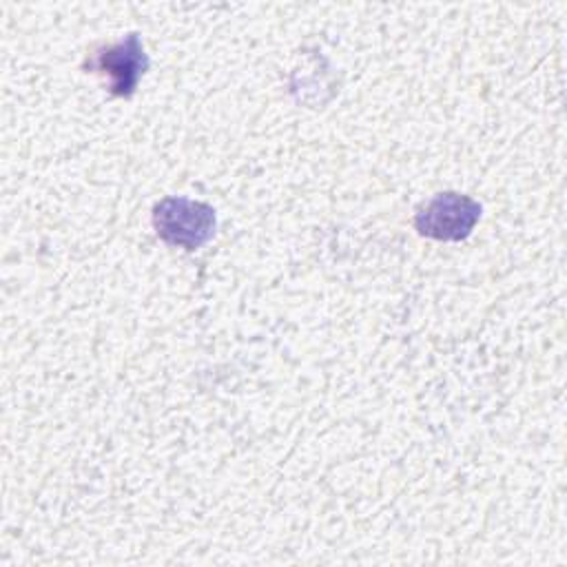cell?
<instances>
[{
	"label": "cell",
	"mask_w": 567,
	"mask_h": 567,
	"mask_svg": "<svg viewBox=\"0 0 567 567\" xmlns=\"http://www.w3.org/2000/svg\"><path fill=\"white\" fill-rule=\"evenodd\" d=\"M215 224V210L188 197H164L153 208L155 233L168 246L195 250L213 237Z\"/></svg>",
	"instance_id": "6da1fadb"
},
{
	"label": "cell",
	"mask_w": 567,
	"mask_h": 567,
	"mask_svg": "<svg viewBox=\"0 0 567 567\" xmlns=\"http://www.w3.org/2000/svg\"><path fill=\"white\" fill-rule=\"evenodd\" d=\"M84 69L109 78V91L117 97H131L137 89L140 78L148 69V55L144 53L142 40L137 33H128L115 44L95 49Z\"/></svg>",
	"instance_id": "7a4b0ae2"
},
{
	"label": "cell",
	"mask_w": 567,
	"mask_h": 567,
	"mask_svg": "<svg viewBox=\"0 0 567 567\" xmlns=\"http://www.w3.org/2000/svg\"><path fill=\"white\" fill-rule=\"evenodd\" d=\"M481 217V204L467 195L439 193L414 217V226L423 237L441 241L465 239Z\"/></svg>",
	"instance_id": "3957f363"
}]
</instances>
